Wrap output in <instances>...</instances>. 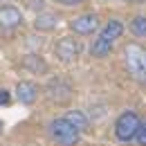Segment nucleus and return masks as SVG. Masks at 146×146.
<instances>
[{"label":"nucleus","mask_w":146,"mask_h":146,"mask_svg":"<svg viewBox=\"0 0 146 146\" xmlns=\"http://www.w3.org/2000/svg\"><path fill=\"white\" fill-rule=\"evenodd\" d=\"M121 34H124V23L117 18H110L97 32V38L92 40V45H90V54L94 58H106L110 54V50H112V45H115V40L121 38Z\"/></svg>","instance_id":"nucleus-1"},{"label":"nucleus","mask_w":146,"mask_h":146,"mask_svg":"<svg viewBox=\"0 0 146 146\" xmlns=\"http://www.w3.org/2000/svg\"><path fill=\"white\" fill-rule=\"evenodd\" d=\"M121 61L128 74L137 81H146V47L139 43H126L121 47Z\"/></svg>","instance_id":"nucleus-2"},{"label":"nucleus","mask_w":146,"mask_h":146,"mask_svg":"<svg viewBox=\"0 0 146 146\" xmlns=\"http://www.w3.org/2000/svg\"><path fill=\"white\" fill-rule=\"evenodd\" d=\"M47 133L52 137V142H56L58 146H76L81 139V133L65 119V117H56L47 124Z\"/></svg>","instance_id":"nucleus-3"},{"label":"nucleus","mask_w":146,"mask_h":146,"mask_svg":"<svg viewBox=\"0 0 146 146\" xmlns=\"http://www.w3.org/2000/svg\"><path fill=\"white\" fill-rule=\"evenodd\" d=\"M139 126H142V119L137 117V112L126 110V112H121V115L117 117V121H115V135H117L119 142H133V139L137 137Z\"/></svg>","instance_id":"nucleus-4"},{"label":"nucleus","mask_w":146,"mask_h":146,"mask_svg":"<svg viewBox=\"0 0 146 146\" xmlns=\"http://www.w3.org/2000/svg\"><path fill=\"white\" fill-rule=\"evenodd\" d=\"M72 86H70V81H65L63 76H52L50 81H47V86H45V97L52 101V104H68L70 99H72Z\"/></svg>","instance_id":"nucleus-5"},{"label":"nucleus","mask_w":146,"mask_h":146,"mask_svg":"<svg viewBox=\"0 0 146 146\" xmlns=\"http://www.w3.org/2000/svg\"><path fill=\"white\" fill-rule=\"evenodd\" d=\"M68 29L74 32L76 36H92L101 29V23L97 14H79L68 20Z\"/></svg>","instance_id":"nucleus-6"},{"label":"nucleus","mask_w":146,"mask_h":146,"mask_svg":"<svg viewBox=\"0 0 146 146\" xmlns=\"http://www.w3.org/2000/svg\"><path fill=\"white\" fill-rule=\"evenodd\" d=\"M79 54H81V45H79V40L74 36H61L54 43V56L65 65L74 63L79 58Z\"/></svg>","instance_id":"nucleus-7"},{"label":"nucleus","mask_w":146,"mask_h":146,"mask_svg":"<svg viewBox=\"0 0 146 146\" xmlns=\"http://www.w3.org/2000/svg\"><path fill=\"white\" fill-rule=\"evenodd\" d=\"M38 94H40V88H38L36 81H27V79H23V81L16 83V88H14V97H16V101L23 104V106H32V104H36Z\"/></svg>","instance_id":"nucleus-8"},{"label":"nucleus","mask_w":146,"mask_h":146,"mask_svg":"<svg viewBox=\"0 0 146 146\" xmlns=\"http://www.w3.org/2000/svg\"><path fill=\"white\" fill-rule=\"evenodd\" d=\"M25 23V16L14 5H0V29H16Z\"/></svg>","instance_id":"nucleus-9"},{"label":"nucleus","mask_w":146,"mask_h":146,"mask_svg":"<svg viewBox=\"0 0 146 146\" xmlns=\"http://www.w3.org/2000/svg\"><path fill=\"white\" fill-rule=\"evenodd\" d=\"M32 25H34L36 32L50 34V32H56V27L61 25V18L56 16L54 11H43V14H36V16H34Z\"/></svg>","instance_id":"nucleus-10"},{"label":"nucleus","mask_w":146,"mask_h":146,"mask_svg":"<svg viewBox=\"0 0 146 146\" xmlns=\"http://www.w3.org/2000/svg\"><path fill=\"white\" fill-rule=\"evenodd\" d=\"M20 68L27 70V72H32V74H47L50 72L47 61H45L40 54H25L20 58Z\"/></svg>","instance_id":"nucleus-11"},{"label":"nucleus","mask_w":146,"mask_h":146,"mask_svg":"<svg viewBox=\"0 0 146 146\" xmlns=\"http://www.w3.org/2000/svg\"><path fill=\"white\" fill-rule=\"evenodd\" d=\"M65 119H68L79 133H86V130L90 128V119H88L86 112H81V110H68V112H65Z\"/></svg>","instance_id":"nucleus-12"},{"label":"nucleus","mask_w":146,"mask_h":146,"mask_svg":"<svg viewBox=\"0 0 146 146\" xmlns=\"http://www.w3.org/2000/svg\"><path fill=\"white\" fill-rule=\"evenodd\" d=\"M130 32L137 38H146V16H135L130 20Z\"/></svg>","instance_id":"nucleus-13"},{"label":"nucleus","mask_w":146,"mask_h":146,"mask_svg":"<svg viewBox=\"0 0 146 146\" xmlns=\"http://www.w3.org/2000/svg\"><path fill=\"white\" fill-rule=\"evenodd\" d=\"M135 142H137L139 146H146V121H142V126H139V130H137Z\"/></svg>","instance_id":"nucleus-14"},{"label":"nucleus","mask_w":146,"mask_h":146,"mask_svg":"<svg viewBox=\"0 0 146 146\" xmlns=\"http://www.w3.org/2000/svg\"><path fill=\"white\" fill-rule=\"evenodd\" d=\"M27 5H29L32 9H38V14L47 11V9H45V0H27Z\"/></svg>","instance_id":"nucleus-15"},{"label":"nucleus","mask_w":146,"mask_h":146,"mask_svg":"<svg viewBox=\"0 0 146 146\" xmlns=\"http://www.w3.org/2000/svg\"><path fill=\"white\" fill-rule=\"evenodd\" d=\"M61 7H76V5H83V2H88V0H56Z\"/></svg>","instance_id":"nucleus-16"},{"label":"nucleus","mask_w":146,"mask_h":146,"mask_svg":"<svg viewBox=\"0 0 146 146\" xmlns=\"http://www.w3.org/2000/svg\"><path fill=\"white\" fill-rule=\"evenodd\" d=\"M9 101H11V97H9V92H7V90H2V88H0V104H2V106H7Z\"/></svg>","instance_id":"nucleus-17"},{"label":"nucleus","mask_w":146,"mask_h":146,"mask_svg":"<svg viewBox=\"0 0 146 146\" xmlns=\"http://www.w3.org/2000/svg\"><path fill=\"white\" fill-rule=\"evenodd\" d=\"M128 5H146V0H124Z\"/></svg>","instance_id":"nucleus-18"}]
</instances>
